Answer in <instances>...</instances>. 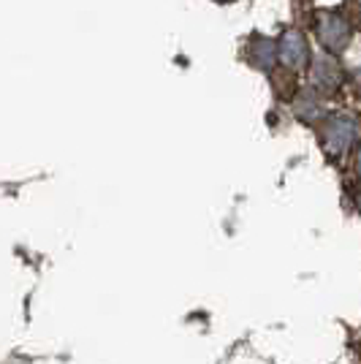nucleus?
<instances>
[{"mask_svg":"<svg viewBox=\"0 0 361 364\" xmlns=\"http://www.w3.org/2000/svg\"><path fill=\"white\" fill-rule=\"evenodd\" d=\"M353 19L361 25V0H353Z\"/></svg>","mask_w":361,"mask_h":364,"instance_id":"nucleus-7","label":"nucleus"},{"mask_svg":"<svg viewBox=\"0 0 361 364\" xmlns=\"http://www.w3.org/2000/svg\"><path fill=\"white\" fill-rule=\"evenodd\" d=\"M318 38L326 52H343L350 41V25H347L345 16L326 11V14L318 16Z\"/></svg>","mask_w":361,"mask_h":364,"instance_id":"nucleus-2","label":"nucleus"},{"mask_svg":"<svg viewBox=\"0 0 361 364\" xmlns=\"http://www.w3.org/2000/svg\"><path fill=\"white\" fill-rule=\"evenodd\" d=\"M356 171H359V177H361V147H359V152H356Z\"/></svg>","mask_w":361,"mask_h":364,"instance_id":"nucleus-8","label":"nucleus"},{"mask_svg":"<svg viewBox=\"0 0 361 364\" xmlns=\"http://www.w3.org/2000/svg\"><path fill=\"white\" fill-rule=\"evenodd\" d=\"M356 136H359V122L347 117V114H331L329 120L323 122L320 141H323V150L329 152L331 158H340L353 147Z\"/></svg>","mask_w":361,"mask_h":364,"instance_id":"nucleus-1","label":"nucleus"},{"mask_svg":"<svg viewBox=\"0 0 361 364\" xmlns=\"http://www.w3.org/2000/svg\"><path fill=\"white\" fill-rule=\"evenodd\" d=\"M277 55H280V60L286 63L288 68H301L307 63V58H310V46H307L304 33L299 31L283 33V38L277 41Z\"/></svg>","mask_w":361,"mask_h":364,"instance_id":"nucleus-3","label":"nucleus"},{"mask_svg":"<svg viewBox=\"0 0 361 364\" xmlns=\"http://www.w3.org/2000/svg\"><path fill=\"white\" fill-rule=\"evenodd\" d=\"M277 58H280L277 55V46L271 44L269 38H256L253 46H250V60H253V65L264 68V71H269Z\"/></svg>","mask_w":361,"mask_h":364,"instance_id":"nucleus-5","label":"nucleus"},{"mask_svg":"<svg viewBox=\"0 0 361 364\" xmlns=\"http://www.w3.org/2000/svg\"><path fill=\"white\" fill-rule=\"evenodd\" d=\"M313 85L323 92H334L343 85V68L331 55H320L313 65Z\"/></svg>","mask_w":361,"mask_h":364,"instance_id":"nucleus-4","label":"nucleus"},{"mask_svg":"<svg viewBox=\"0 0 361 364\" xmlns=\"http://www.w3.org/2000/svg\"><path fill=\"white\" fill-rule=\"evenodd\" d=\"M293 109H296V117L304 122H313L320 114V104H318V98L313 92H301L299 98H296V104H293Z\"/></svg>","mask_w":361,"mask_h":364,"instance_id":"nucleus-6","label":"nucleus"}]
</instances>
